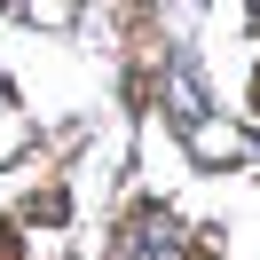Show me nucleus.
Listing matches in <instances>:
<instances>
[{
  "instance_id": "f257e3e1",
  "label": "nucleus",
  "mask_w": 260,
  "mask_h": 260,
  "mask_svg": "<svg viewBox=\"0 0 260 260\" xmlns=\"http://www.w3.org/2000/svg\"><path fill=\"white\" fill-rule=\"evenodd\" d=\"M111 260H189V252H181L174 213H166V205H142V213L126 221V237L111 244Z\"/></svg>"
},
{
  "instance_id": "f03ea898",
  "label": "nucleus",
  "mask_w": 260,
  "mask_h": 260,
  "mask_svg": "<svg viewBox=\"0 0 260 260\" xmlns=\"http://www.w3.org/2000/svg\"><path fill=\"white\" fill-rule=\"evenodd\" d=\"M205 79H197V48H174V118L181 126H205Z\"/></svg>"
},
{
  "instance_id": "7ed1b4c3",
  "label": "nucleus",
  "mask_w": 260,
  "mask_h": 260,
  "mask_svg": "<svg viewBox=\"0 0 260 260\" xmlns=\"http://www.w3.org/2000/svg\"><path fill=\"white\" fill-rule=\"evenodd\" d=\"M0 260H24V244H16V229L0 221Z\"/></svg>"
}]
</instances>
